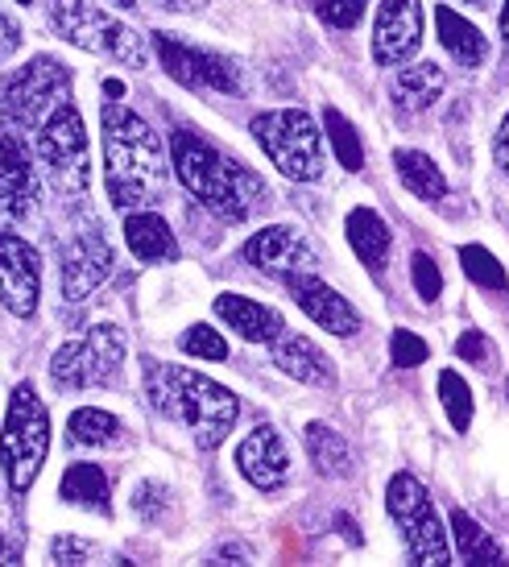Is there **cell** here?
<instances>
[{"label":"cell","instance_id":"cell-1","mask_svg":"<svg viewBox=\"0 0 509 567\" xmlns=\"http://www.w3.org/2000/svg\"><path fill=\"white\" fill-rule=\"evenodd\" d=\"M104 187L121 212H145L166 190V150L158 133L125 104H104Z\"/></svg>","mask_w":509,"mask_h":567},{"label":"cell","instance_id":"cell-2","mask_svg":"<svg viewBox=\"0 0 509 567\" xmlns=\"http://www.w3.org/2000/svg\"><path fill=\"white\" fill-rule=\"evenodd\" d=\"M170 158L183 178V187L191 190L204 207H211L224 220H245L257 207L270 204V190L245 162L224 154L195 128H178L170 142Z\"/></svg>","mask_w":509,"mask_h":567},{"label":"cell","instance_id":"cell-3","mask_svg":"<svg viewBox=\"0 0 509 567\" xmlns=\"http://www.w3.org/2000/svg\"><path fill=\"white\" fill-rule=\"evenodd\" d=\"M145 394H149V406L158 414L187 426L204 452L220 447L228 440V431L237 426V394L224 390L220 381L195 373V369H183V364H149L145 369Z\"/></svg>","mask_w":509,"mask_h":567},{"label":"cell","instance_id":"cell-4","mask_svg":"<svg viewBox=\"0 0 509 567\" xmlns=\"http://www.w3.org/2000/svg\"><path fill=\"white\" fill-rule=\"evenodd\" d=\"M46 17L54 33L66 38L71 47L87 50V54H104V59L125 63L133 71L149 66V50H145L142 33L128 30L125 21H116L92 0H46Z\"/></svg>","mask_w":509,"mask_h":567},{"label":"cell","instance_id":"cell-5","mask_svg":"<svg viewBox=\"0 0 509 567\" xmlns=\"http://www.w3.org/2000/svg\"><path fill=\"white\" fill-rule=\"evenodd\" d=\"M50 452V414L42 406V398L30 381H21L9 398V414H4V431H0V468L13 493L38 481L42 464Z\"/></svg>","mask_w":509,"mask_h":567},{"label":"cell","instance_id":"cell-6","mask_svg":"<svg viewBox=\"0 0 509 567\" xmlns=\"http://www.w3.org/2000/svg\"><path fill=\"white\" fill-rule=\"evenodd\" d=\"M71 95V71L66 63L38 54L25 66H17L13 75L0 80V116L13 128H42L46 116Z\"/></svg>","mask_w":509,"mask_h":567},{"label":"cell","instance_id":"cell-7","mask_svg":"<svg viewBox=\"0 0 509 567\" xmlns=\"http://www.w3.org/2000/svg\"><path fill=\"white\" fill-rule=\"evenodd\" d=\"M253 137L290 183L323 178V142H319L315 121L303 109H273L253 116Z\"/></svg>","mask_w":509,"mask_h":567},{"label":"cell","instance_id":"cell-8","mask_svg":"<svg viewBox=\"0 0 509 567\" xmlns=\"http://www.w3.org/2000/svg\"><path fill=\"white\" fill-rule=\"evenodd\" d=\"M38 158L46 166L50 187L80 199L92 183V154H87V128H83L80 109L66 100L46 116V125L38 128Z\"/></svg>","mask_w":509,"mask_h":567},{"label":"cell","instance_id":"cell-9","mask_svg":"<svg viewBox=\"0 0 509 567\" xmlns=\"http://www.w3.org/2000/svg\"><path fill=\"white\" fill-rule=\"evenodd\" d=\"M125 336L112 323H100L80 340H66L54 361H50V378L59 390H100L112 385L125 369Z\"/></svg>","mask_w":509,"mask_h":567},{"label":"cell","instance_id":"cell-10","mask_svg":"<svg viewBox=\"0 0 509 567\" xmlns=\"http://www.w3.org/2000/svg\"><path fill=\"white\" fill-rule=\"evenodd\" d=\"M385 505H389V518L398 522L406 555L414 564H451V543L435 505H430L427 488L418 485L411 473H398L385 488Z\"/></svg>","mask_w":509,"mask_h":567},{"label":"cell","instance_id":"cell-11","mask_svg":"<svg viewBox=\"0 0 509 567\" xmlns=\"http://www.w3.org/2000/svg\"><path fill=\"white\" fill-rule=\"evenodd\" d=\"M154 50H158L162 71L175 83H183V87H191V92H220V95L240 92L237 66L228 63L224 54L187 47V42H178L170 33H158V38H154Z\"/></svg>","mask_w":509,"mask_h":567},{"label":"cell","instance_id":"cell-12","mask_svg":"<svg viewBox=\"0 0 509 567\" xmlns=\"http://www.w3.org/2000/svg\"><path fill=\"white\" fill-rule=\"evenodd\" d=\"M423 0H382L373 21V59L382 66H402L423 47Z\"/></svg>","mask_w":509,"mask_h":567},{"label":"cell","instance_id":"cell-13","mask_svg":"<svg viewBox=\"0 0 509 567\" xmlns=\"http://www.w3.org/2000/svg\"><path fill=\"white\" fill-rule=\"evenodd\" d=\"M38 295H42L38 249L17 233H0V302L9 307V316L30 319L38 311Z\"/></svg>","mask_w":509,"mask_h":567},{"label":"cell","instance_id":"cell-14","mask_svg":"<svg viewBox=\"0 0 509 567\" xmlns=\"http://www.w3.org/2000/svg\"><path fill=\"white\" fill-rule=\"evenodd\" d=\"M245 261L273 278H294V274H311L315 249L294 224H270L245 240Z\"/></svg>","mask_w":509,"mask_h":567},{"label":"cell","instance_id":"cell-15","mask_svg":"<svg viewBox=\"0 0 509 567\" xmlns=\"http://www.w3.org/2000/svg\"><path fill=\"white\" fill-rule=\"evenodd\" d=\"M112 266H116V252L104 240V233L100 228H83L63 252V299L83 302L92 290L108 282Z\"/></svg>","mask_w":509,"mask_h":567},{"label":"cell","instance_id":"cell-16","mask_svg":"<svg viewBox=\"0 0 509 567\" xmlns=\"http://www.w3.org/2000/svg\"><path fill=\"white\" fill-rule=\"evenodd\" d=\"M287 282H290V299L299 302V311H303L311 323H319V328L332 331V336H356V331H361L356 307H352L340 290H332L323 278H315V274H294Z\"/></svg>","mask_w":509,"mask_h":567},{"label":"cell","instance_id":"cell-17","mask_svg":"<svg viewBox=\"0 0 509 567\" xmlns=\"http://www.w3.org/2000/svg\"><path fill=\"white\" fill-rule=\"evenodd\" d=\"M237 464H240V476L253 488H261V493H278V488H287V481H290L287 443H282V435L266 423L253 426V431L245 435V443L237 447Z\"/></svg>","mask_w":509,"mask_h":567},{"label":"cell","instance_id":"cell-18","mask_svg":"<svg viewBox=\"0 0 509 567\" xmlns=\"http://www.w3.org/2000/svg\"><path fill=\"white\" fill-rule=\"evenodd\" d=\"M33 212V162L13 128L0 133V216L21 220Z\"/></svg>","mask_w":509,"mask_h":567},{"label":"cell","instance_id":"cell-19","mask_svg":"<svg viewBox=\"0 0 509 567\" xmlns=\"http://www.w3.org/2000/svg\"><path fill=\"white\" fill-rule=\"evenodd\" d=\"M270 348H273V364H278L287 378L303 381V385H335L332 357H328L315 340L294 336V331H282Z\"/></svg>","mask_w":509,"mask_h":567},{"label":"cell","instance_id":"cell-20","mask_svg":"<svg viewBox=\"0 0 509 567\" xmlns=\"http://www.w3.org/2000/svg\"><path fill=\"white\" fill-rule=\"evenodd\" d=\"M216 316L228 323V328L237 331L240 340H249V344H273L278 336H282V316L266 307V302L257 299H245V295H220L216 299Z\"/></svg>","mask_w":509,"mask_h":567},{"label":"cell","instance_id":"cell-21","mask_svg":"<svg viewBox=\"0 0 509 567\" xmlns=\"http://www.w3.org/2000/svg\"><path fill=\"white\" fill-rule=\"evenodd\" d=\"M125 245L133 249L137 261H170L175 257V233L162 220L158 212H128L125 216Z\"/></svg>","mask_w":509,"mask_h":567},{"label":"cell","instance_id":"cell-22","mask_svg":"<svg viewBox=\"0 0 509 567\" xmlns=\"http://www.w3.org/2000/svg\"><path fill=\"white\" fill-rule=\"evenodd\" d=\"M435 30H439V42H444V50L460 66H480V63H485V54H489V47H485V33H480L468 17L456 13L451 4H439V9H435Z\"/></svg>","mask_w":509,"mask_h":567},{"label":"cell","instance_id":"cell-23","mask_svg":"<svg viewBox=\"0 0 509 567\" xmlns=\"http://www.w3.org/2000/svg\"><path fill=\"white\" fill-rule=\"evenodd\" d=\"M444 83L447 75L435 63H414V66H402L398 75H394L389 92H394V104L402 112H427L444 95Z\"/></svg>","mask_w":509,"mask_h":567},{"label":"cell","instance_id":"cell-24","mask_svg":"<svg viewBox=\"0 0 509 567\" xmlns=\"http://www.w3.org/2000/svg\"><path fill=\"white\" fill-rule=\"evenodd\" d=\"M349 245L368 269H382L389 257V228L373 207H352L349 212Z\"/></svg>","mask_w":509,"mask_h":567},{"label":"cell","instance_id":"cell-25","mask_svg":"<svg viewBox=\"0 0 509 567\" xmlns=\"http://www.w3.org/2000/svg\"><path fill=\"white\" fill-rule=\"evenodd\" d=\"M66 505H80V509H96V514H112L108 502V476L100 464H71L59 485Z\"/></svg>","mask_w":509,"mask_h":567},{"label":"cell","instance_id":"cell-26","mask_svg":"<svg viewBox=\"0 0 509 567\" xmlns=\"http://www.w3.org/2000/svg\"><path fill=\"white\" fill-rule=\"evenodd\" d=\"M394 171H398L402 187L411 190L414 199H427V204H435V199H444V195H447L444 171H439V166H435L423 150H398V154H394Z\"/></svg>","mask_w":509,"mask_h":567},{"label":"cell","instance_id":"cell-27","mask_svg":"<svg viewBox=\"0 0 509 567\" xmlns=\"http://www.w3.org/2000/svg\"><path fill=\"white\" fill-rule=\"evenodd\" d=\"M303 440H307V456H311V464H315L323 476H344L352 468L349 443H344V435L332 431L328 423H311Z\"/></svg>","mask_w":509,"mask_h":567},{"label":"cell","instance_id":"cell-28","mask_svg":"<svg viewBox=\"0 0 509 567\" xmlns=\"http://www.w3.org/2000/svg\"><path fill=\"white\" fill-rule=\"evenodd\" d=\"M66 431H71V443H80V447H116L121 435H125L121 419L108 414V410H96V406L75 410L71 423H66Z\"/></svg>","mask_w":509,"mask_h":567},{"label":"cell","instance_id":"cell-29","mask_svg":"<svg viewBox=\"0 0 509 567\" xmlns=\"http://www.w3.org/2000/svg\"><path fill=\"white\" fill-rule=\"evenodd\" d=\"M451 535H456V555H460L464 564H506V555L489 538V530H480L464 509L451 514Z\"/></svg>","mask_w":509,"mask_h":567},{"label":"cell","instance_id":"cell-30","mask_svg":"<svg viewBox=\"0 0 509 567\" xmlns=\"http://www.w3.org/2000/svg\"><path fill=\"white\" fill-rule=\"evenodd\" d=\"M323 128H328V142H332L340 166L344 171H361L365 166V145H361V133H356L349 116L340 109H328L323 112Z\"/></svg>","mask_w":509,"mask_h":567},{"label":"cell","instance_id":"cell-31","mask_svg":"<svg viewBox=\"0 0 509 567\" xmlns=\"http://www.w3.org/2000/svg\"><path fill=\"white\" fill-rule=\"evenodd\" d=\"M460 266H464V274H468V278L480 286V290L506 295V286H509L506 269H501V261H497V257L485 249V245H464V249H460Z\"/></svg>","mask_w":509,"mask_h":567},{"label":"cell","instance_id":"cell-32","mask_svg":"<svg viewBox=\"0 0 509 567\" xmlns=\"http://www.w3.org/2000/svg\"><path fill=\"white\" fill-rule=\"evenodd\" d=\"M439 398H444L447 423L456 426V431H468L472 426V390H468V381L456 369L439 373Z\"/></svg>","mask_w":509,"mask_h":567},{"label":"cell","instance_id":"cell-33","mask_svg":"<svg viewBox=\"0 0 509 567\" xmlns=\"http://www.w3.org/2000/svg\"><path fill=\"white\" fill-rule=\"evenodd\" d=\"M178 348L199 357V361H224V357H228V340H224L216 328H207V323H195V328L183 331V336H178Z\"/></svg>","mask_w":509,"mask_h":567},{"label":"cell","instance_id":"cell-34","mask_svg":"<svg viewBox=\"0 0 509 567\" xmlns=\"http://www.w3.org/2000/svg\"><path fill=\"white\" fill-rule=\"evenodd\" d=\"M311 9L332 30H356L368 9V0H311Z\"/></svg>","mask_w":509,"mask_h":567},{"label":"cell","instance_id":"cell-35","mask_svg":"<svg viewBox=\"0 0 509 567\" xmlns=\"http://www.w3.org/2000/svg\"><path fill=\"white\" fill-rule=\"evenodd\" d=\"M411 278H414V290H418V299L423 302H435L444 295V278H439V266H435V257L430 252H414L411 257Z\"/></svg>","mask_w":509,"mask_h":567},{"label":"cell","instance_id":"cell-36","mask_svg":"<svg viewBox=\"0 0 509 567\" xmlns=\"http://www.w3.org/2000/svg\"><path fill=\"white\" fill-rule=\"evenodd\" d=\"M427 352L430 348L423 344L411 328H398L394 331V340H389V364H394V369H414V364L427 361Z\"/></svg>","mask_w":509,"mask_h":567},{"label":"cell","instance_id":"cell-37","mask_svg":"<svg viewBox=\"0 0 509 567\" xmlns=\"http://www.w3.org/2000/svg\"><path fill=\"white\" fill-rule=\"evenodd\" d=\"M166 497H170V488L158 485V481H145V485H137V493H133V509H137L145 522H158L162 509H166Z\"/></svg>","mask_w":509,"mask_h":567},{"label":"cell","instance_id":"cell-38","mask_svg":"<svg viewBox=\"0 0 509 567\" xmlns=\"http://www.w3.org/2000/svg\"><path fill=\"white\" fill-rule=\"evenodd\" d=\"M456 357L468 364H489L494 357V344L485 340V331H464L460 340H456Z\"/></svg>","mask_w":509,"mask_h":567},{"label":"cell","instance_id":"cell-39","mask_svg":"<svg viewBox=\"0 0 509 567\" xmlns=\"http://www.w3.org/2000/svg\"><path fill=\"white\" fill-rule=\"evenodd\" d=\"M50 555H54L59 564H87L96 551H92L83 538H54V543H50Z\"/></svg>","mask_w":509,"mask_h":567},{"label":"cell","instance_id":"cell-40","mask_svg":"<svg viewBox=\"0 0 509 567\" xmlns=\"http://www.w3.org/2000/svg\"><path fill=\"white\" fill-rule=\"evenodd\" d=\"M17 50H21V25L0 9V63H4V59H13Z\"/></svg>","mask_w":509,"mask_h":567},{"label":"cell","instance_id":"cell-41","mask_svg":"<svg viewBox=\"0 0 509 567\" xmlns=\"http://www.w3.org/2000/svg\"><path fill=\"white\" fill-rule=\"evenodd\" d=\"M494 158H497V166H501V174L509 178V112H506V121H501V128H497Z\"/></svg>","mask_w":509,"mask_h":567},{"label":"cell","instance_id":"cell-42","mask_svg":"<svg viewBox=\"0 0 509 567\" xmlns=\"http://www.w3.org/2000/svg\"><path fill=\"white\" fill-rule=\"evenodd\" d=\"M0 564H17V547L4 535H0Z\"/></svg>","mask_w":509,"mask_h":567},{"label":"cell","instance_id":"cell-43","mask_svg":"<svg viewBox=\"0 0 509 567\" xmlns=\"http://www.w3.org/2000/svg\"><path fill=\"white\" fill-rule=\"evenodd\" d=\"M162 9H191V4H199V0H158Z\"/></svg>","mask_w":509,"mask_h":567},{"label":"cell","instance_id":"cell-44","mask_svg":"<svg viewBox=\"0 0 509 567\" xmlns=\"http://www.w3.org/2000/svg\"><path fill=\"white\" fill-rule=\"evenodd\" d=\"M501 38H506V47H509V0L501 4Z\"/></svg>","mask_w":509,"mask_h":567},{"label":"cell","instance_id":"cell-45","mask_svg":"<svg viewBox=\"0 0 509 567\" xmlns=\"http://www.w3.org/2000/svg\"><path fill=\"white\" fill-rule=\"evenodd\" d=\"M104 92H108V95H125V83H121V80H108V83H104Z\"/></svg>","mask_w":509,"mask_h":567},{"label":"cell","instance_id":"cell-46","mask_svg":"<svg viewBox=\"0 0 509 567\" xmlns=\"http://www.w3.org/2000/svg\"><path fill=\"white\" fill-rule=\"evenodd\" d=\"M456 4H472V9H489V0H456Z\"/></svg>","mask_w":509,"mask_h":567},{"label":"cell","instance_id":"cell-47","mask_svg":"<svg viewBox=\"0 0 509 567\" xmlns=\"http://www.w3.org/2000/svg\"><path fill=\"white\" fill-rule=\"evenodd\" d=\"M116 4H133V0H116Z\"/></svg>","mask_w":509,"mask_h":567},{"label":"cell","instance_id":"cell-48","mask_svg":"<svg viewBox=\"0 0 509 567\" xmlns=\"http://www.w3.org/2000/svg\"><path fill=\"white\" fill-rule=\"evenodd\" d=\"M21 4H30V0H21Z\"/></svg>","mask_w":509,"mask_h":567}]
</instances>
